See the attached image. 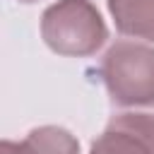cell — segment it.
<instances>
[{"instance_id":"1","label":"cell","mask_w":154,"mask_h":154,"mask_svg":"<svg viewBox=\"0 0 154 154\" xmlns=\"http://www.w3.org/2000/svg\"><path fill=\"white\" fill-rule=\"evenodd\" d=\"M41 36L51 51L84 58L106 43L108 29L89 0H58L41 17Z\"/></svg>"},{"instance_id":"2","label":"cell","mask_w":154,"mask_h":154,"mask_svg":"<svg viewBox=\"0 0 154 154\" xmlns=\"http://www.w3.org/2000/svg\"><path fill=\"white\" fill-rule=\"evenodd\" d=\"M99 75L116 106H154V48L116 41L101 58Z\"/></svg>"},{"instance_id":"3","label":"cell","mask_w":154,"mask_h":154,"mask_svg":"<svg viewBox=\"0 0 154 154\" xmlns=\"http://www.w3.org/2000/svg\"><path fill=\"white\" fill-rule=\"evenodd\" d=\"M89 154H154V116L120 113L111 118Z\"/></svg>"},{"instance_id":"4","label":"cell","mask_w":154,"mask_h":154,"mask_svg":"<svg viewBox=\"0 0 154 154\" xmlns=\"http://www.w3.org/2000/svg\"><path fill=\"white\" fill-rule=\"evenodd\" d=\"M0 154H79V142L65 128L43 125L31 130L22 142L5 140Z\"/></svg>"},{"instance_id":"5","label":"cell","mask_w":154,"mask_h":154,"mask_svg":"<svg viewBox=\"0 0 154 154\" xmlns=\"http://www.w3.org/2000/svg\"><path fill=\"white\" fill-rule=\"evenodd\" d=\"M108 10L120 34L154 43V0H108Z\"/></svg>"},{"instance_id":"6","label":"cell","mask_w":154,"mask_h":154,"mask_svg":"<svg viewBox=\"0 0 154 154\" xmlns=\"http://www.w3.org/2000/svg\"><path fill=\"white\" fill-rule=\"evenodd\" d=\"M19 2H34V0H19Z\"/></svg>"}]
</instances>
